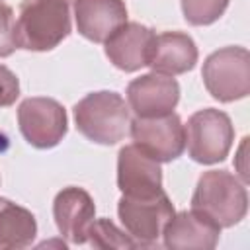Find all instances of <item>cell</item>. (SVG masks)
Returning <instances> with one entry per match:
<instances>
[{
    "label": "cell",
    "instance_id": "4",
    "mask_svg": "<svg viewBox=\"0 0 250 250\" xmlns=\"http://www.w3.org/2000/svg\"><path fill=\"white\" fill-rule=\"evenodd\" d=\"M207 92L221 104L242 100L250 94V55L246 47H223L213 51L201 68Z\"/></svg>",
    "mask_w": 250,
    "mask_h": 250
},
{
    "label": "cell",
    "instance_id": "20",
    "mask_svg": "<svg viewBox=\"0 0 250 250\" xmlns=\"http://www.w3.org/2000/svg\"><path fill=\"white\" fill-rule=\"evenodd\" d=\"M20 98V80L4 64H0V107H10Z\"/></svg>",
    "mask_w": 250,
    "mask_h": 250
},
{
    "label": "cell",
    "instance_id": "17",
    "mask_svg": "<svg viewBox=\"0 0 250 250\" xmlns=\"http://www.w3.org/2000/svg\"><path fill=\"white\" fill-rule=\"evenodd\" d=\"M88 242L94 248H137L135 240L109 219H94L88 230Z\"/></svg>",
    "mask_w": 250,
    "mask_h": 250
},
{
    "label": "cell",
    "instance_id": "13",
    "mask_svg": "<svg viewBox=\"0 0 250 250\" xmlns=\"http://www.w3.org/2000/svg\"><path fill=\"white\" fill-rule=\"evenodd\" d=\"M219 238H221V227L211 217L195 209L174 213L162 230L164 246L174 250H186V248L211 250L219 244Z\"/></svg>",
    "mask_w": 250,
    "mask_h": 250
},
{
    "label": "cell",
    "instance_id": "10",
    "mask_svg": "<svg viewBox=\"0 0 250 250\" xmlns=\"http://www.w3.org/2000/svg\"><path fill=\"white\" fill-rule=\"evenodd\" d=\"M53 219L62 238L70 244H86L90 225L96 219V205L84 188H62L53 201Z\"/></svg>",
    "mask_w": 250,
    "mask_h": 250
},
{
    "label": "cell",
    "instance_id": "2",
    "mask_svg": "<svg viewBox=\"0 0 250 250\" xmlns=\"http://www.w3.org/2000/svg\"><path fill=\"white\" fill-rule=\"evenodd\" d=\"M191 209L211 217L221 229L234 227L248 211L246 184L227 170H207L197 180Z\"/></svg>",
    "mask_w": 250,
    "mask_h": 250
},
{
    "label": "cell",
    "instance_id": "1",
    "mask_svg": "<svg viewBox=\"0 0 250 250\" xmlns=\"http://www.w3.org/2000/svg\"><path fill=\"white\" fill-rule=\"evenodd\" d=\"M72 29L66 0H21L16 20V43L25 51H51Z\"/></svg>",
    "mask_w": 250,
    "mask_h": 250
},
{
    "label": "cell",
    "instance_id": "5",
    "mask_svg": "<svg viewBox=\"0 0 250 250\" xmlns=\"http://www.w3.org/2000/svg\"><path fill=\"white\" fill-rule=\"evenodd\" d=\"M186 129V148L193 162L217 164L223 162L234 141L230 117L215 107H205L189 115Z\"/></svg>",
    "mask_w": 250,
    "mask_h": 250
},
{
    "label": "cell",
    "instance_id": "9",
    "mask_svg": "<svg viewBox=\"0 0 250 250\" xmlns=\"http://www.w3.org/2000/svg\"><path fill=\"white\" fill-rule=\"evenodd\" d=\"M125 94L135 117H156L174 111L180 102V84L174 76L148 72L131 80Z\"/></svg>",
    "mask_w": 250,
    "mask_h": 250
},
{
    "label": "cell",
    "instance_id": "19",
    "mask_svg": "<svg viewBox=\"0 0 250 250\" xmlns=\"http://www.w3.org/2000/svg\"><path fill=\"white\" fill-rule=\"evenodd\" d=\"M18 49L16 43V18L14 10L0 0V59L10 57Z\"/></svg>",
    "mask_w": 250,
    "mask_h": 250
},
{
    "label": "cell",
    "instance_id": "12",
    "mask_svg": "<svg viewBox=\"0 0 250 250\" xmlns=\"http://www.w3.org/2000/svg\"><path fill=\"white\" fill-rule=\"evenodd\" d=\"M117 188L123 195L146 197L162 189L160 162L141 150L135 143L121 146L117 154Z\"/></svg>",
    "mask_w": 250,
    "mask_h": 250
},
{
    "label": "cell",
    "instance_id": "7",
    "mask_svg": "<svg viewBox=\"0 0 250 250\" xmlns=\"http://www.w3.org/2000/svg\"><path fill=\"white\" fill-rule=\"evenodd\" d=\"M18 125L23 139L35 148L57 146L66 131L68 117L66 109L53 98L35 96L25 98L18 107Z\"/></svg>",
    "mask_w": 250,
    "mask_h": 250
},
{
    "label": "cell",
    "instance_id": "11",
    "mask_svg": "<svg viewBox=\"0 0 250 250\" xmlns=\"http://www.w3.org/2000/svg\"><path fill=\"white\" fill-rule=\"evenodd\" d=\"M154 37V29L139 21H125L104 41V51L115 68L123 72H137L148 64Z\"/></svg>",
    "mask_w": 250,
    "mask_h": 250
},
{
    "label": "cell",
    "instance_id": "15",
    "mask_svg": "<svg viewBox=\"0 0 250 250\" xmlns=\"http://www.w3.org/2000/svg\"><path fill=\"white\" fill-rule=\"evenodd\" d=\"M197 45L195 41L182 31H162L154 37L148 64L152 72L176 76L189 72L197 62Z\"/></svg>",
    "mask_w": 250,
    "mask_h": 250
},
{
    "label": "cell",
    "instance_id": "6",
    "mask_svg": "<svg viewBox=\"0 0 250 250\" xmlns=\"http://www.w3.org/2000/svg\"><path fill=\"white\" fill-rule=\"evenodd\" d=\"M174 213V205L164 189L146 197L121 195L117 203L119 221L137 246L156 244Z\"/></svg>",
    "mask_w": 250,
    "mask_h": 250
},
{
    "label": "cell",
    "instance_id": "22",
    "mask_svg": "<svg viewBox=\"0 0 250 250\" xmlns=\"http://www.w3.org/2000/svg\"><path fill=\"white\" fill-rule=\"evenodd\" d=\"M66 2H68V0H66Z\"/></svg>",
    "mask_w": 250,
    "mask_h": 250
},
{
    "label": "cell",
    "instance_id": "3",
    "mask_svg": "<svg viewBox=\"0 0 250 250\" xmlns=\"http://www.w3.org/2000/svg\"><path fill=\"white\" fill-rule=\"evenodd\" d=\"M72 111L76 129L92 143L115 145L129 131V105L117 92L100 90L86 94Z\"/></svg>",
    "mask_w": 250,
    "mask_h": 250
},
{
    "label": "cell",
    "instance_id": "14",
    "mask_svg": "<svg viewBox=\"0 0 250 250\" xmlns=\"http://www.w3.org/2000/svg\"><path fill=\"white\" fill-rule=\"evenodd\" d=\"M76 29L92 43H104L127 21L123 0H74Z\"/></svg>",
    "mask_w": 250,
    "mask_h": 250
},
{
    "label": "cell",
    "instance_id": "21",
    "mask_svg": "<svg viewBox=\"0 0 250 250\" xmlns=\"http://www.w3.org/2000/svg\"><path fill=\"white\" fill-rule=\"evenodd\" d=\"M246 143H248V137H244L242 143H240V148H238V162H236V170H238V174H240V178H242V184H248V168H246V164H244V160H246V156H244Z\"/></svg>",
    "mask_w": 250,
    "mask_h": 250
},
{
    "label": "cell",
    "instance_id": "8",
    "mask_svg": "<svg viewBox=\"0 0 250 250\" xmlns=\"http://www.w3.org/2000/svg\"><path fill=\"white\" fill-rule=\"evenodd\" d=\"M133 143L158 162H172L186 148V129L178 113L135 117L129 123Z\"/></svg>",
    "mask_w": 250,
    "mask_h": 250
},
{
    "label": "cell",
    "instance_id": "16",
    "mask_svg": "<svg viewBox=\"0 0 250 250\" xmlns=\"http://www.w3.org/2000/svg\"><path fill=\"white\" fill-rule=\"evenodd\" d=\"M35 215L14 201L0 197V250L25 248L35 240Z\"/></svg>",
    "mask_w": 250,
    "mask_h": 250
},
{
    "label": "cell",
    "instance_id": "18",
    "mask_svg": "<svg viewBox=\"0 0 250 250\" xmlns=\"http://www.w3.org/2000/svg\"><path fill=\"white\" fill-rule=\"evenodd\" d=\"M230 0H180L184 18L189 25H211L215 23Z\"/></svg>",
    "mask_w": 250,
    "mask_h": 250
}]
</instances>
